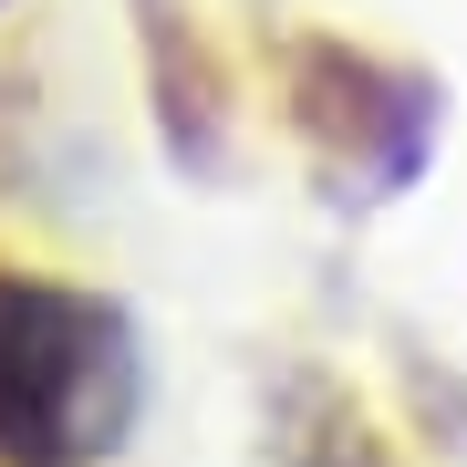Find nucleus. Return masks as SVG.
<instances>
[{"mask_svg":"<svg viewBox=\"0 0 467 467\" xmlns=\"http://www.w3.org/2000/svg\"><path fill=\"white\" fill-rule=\"evenodd\" d=\"M135 322L84 281L0 270V467H104L135 426Z\"/></svg>","mask_w":467,"mask_h":467,"instance_id":"1","label":"nucleus"}]
</instances>
